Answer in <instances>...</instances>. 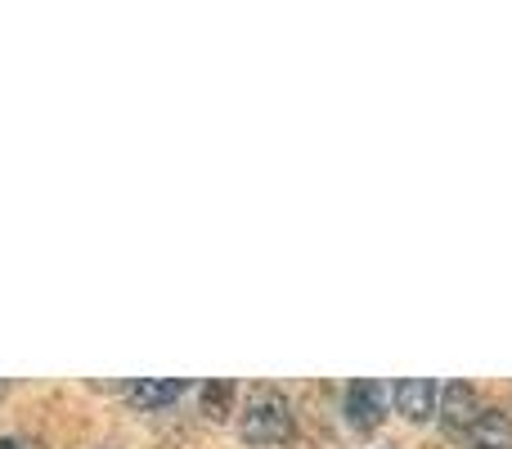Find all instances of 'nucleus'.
Instances as JSON below:
<instances>
[{
  "label": "nucleus",
  "instance_id": "f257e3e1",
  "mask_svg": "<svg viewBox=\"0 0 512 449\" xmlns=\"http://www.w3.org/2000/svg\"><path fill=\"white\" fill-rule=\"evenodd\" d=\"M239 436L256 449L288 445L297 436V414H292L288 396L279 387H256L239 414Z\"/></svg>",
  "mask_w": 512,
  "mask_h": 449
},
{
  "label": "nucleus",
  "instance_id": "f03ea898",
  "mask_svg": "<svg viewBox=\"0 0 512 449\" xmlns=\"http://www.w3.org/2000/svg\"><path fill=\"white\" fill-rule=\"evenodd\" d=\"M441 409H436V418H441V432L445 436H472V427H477V418H481V396H477V387H468V382H450V387H441Z\"/></svg>",
  "mask_w": 512,
  "mask_h": 449
},
{
  "label": "nucleus",
  "instance_id": "7ed1b4c3",
  "mask_svg": "<svg viewBox=\"0 0 512 449\" xmlns=\"http://www.w3.org/2000/svg\"><path fill=\"white\" fill-rule=\"evenodd\" d=\"M342 414H346V423H351L355 432H373V427L387 418V391H382V382H373V378L346 382Z\"/></svg>",
  "mask_w": 512,
  "mask_h": 449
},
{
  "label": "nucleus",
  "instance_id": "20e7f679",
  "mask_svg": "<svg viewBox=\"0 0 512 449\" xmlns=\"http://www.w3.org/2000/svg\"><path fill=\"white\" fill-rule=\"evenodd\" d=\"M436 396H441V387H436L432 378H400L396 391H391L396 414L405 418V423H427V418L436 414Z\"/></svg>",
  "mask_w": 512,
  "mask_h": 449
},
{
  "label": "nucleus",
  "instance_id": "39448f33",
  "mask_svg": "<svg viewBox=\"0 0 512 449\" xmlns=\"http://www.w3.org/2000/svg\"><path fill=\"white\" fill-rule=\"evenodd\" d=\"M180 396H185V382L180 378H140L126 387V400H131L135 409H144V414H158V409L176 405Z\"/></svg>",
  "mask_w": 512,
  "mask_h": 449
},
{
  "label": "nucleus",
  "instance_id": "423d86ee",
  "mask_svg": "<svg viewBox=\"0 0 512 449\" xmlns=\"http://www.w3.org/2000/svg\"><path fill=\"white\" fill-rule=\"evenodd\" d=\"M468 441H472V449H512V418L504 409H481Z\"/></svg>",
  "mask_w": 512,
  "mask_h": 449
},
{
  "label": "nucleus",
  "instance_id": "0eeeda50",
  "mask_svg": "<svg viewBox=\"0 0 512 449\" xmlns=\"http://www.w3.org/2000/svg\"><path fill=\"white\" fill-rule=\"evenodd\" d=\"M234 396H239V387H234L230 378H216V382L198 387V405H203V414L212 418V423H225V418L234 414Z\"/></svg>",
  "mask_w": 512,
  "mask_h": 449
},
{
  "label": "nucleus",
  "instance_id": "6e6552de",
  "mask_svg": "<svg viewBox=\"0 0 512 449\" xmlns=\"http://www.w3.org/2000/svg\"><path fill=\"white\" fill-rule=\"evenodd\" d=\"M0 449H36L27 436H0Z\"/></svg>",
  "mask_w": 512,
  "mask_h": 449
},
{
  "label": "nucleus",
  "instance_id": "1a4fd4ad",
  "mask_svg": "<svg viewBox=\"0 0 512 449\" xmlns=\"http://www.w3.org/2000/svg\"><path fill=\"white\" fill-rule=\"evenodd\" d=\"M5 391H9V387H5V382H0V396H5Z\"/></svg>",
  "mask_w": 512,
  "mask_h": 449
},
{
  "label": "nucleus",
  "instance_id": "9d476101",
  "mask_svg": "<svg viewBox=\"0 0 512 449\" xmlns=\"http://www.w3.org/2000/svg\"><path fill=\"white\" fill-rule=\"evenodd\" d=\"M99 449H108V445H99Z\"/></svg>",
  "mask_w": 512,
  "mask_h": 449
},
{
  "label": "nucleus",
  "instance_id": "9b49d317",
  "mask_svg": "<svg viewBox=\"0 0 512 449\" xmlns=\"http://www.w3.org/2000/svg\"><path fill=\"white\" fill-rule=\"evenodd\" d=\"M382 449H387V445H382Z\"/></svg>",
  "mask_w": 512,
  "mask_h": 449
}]
</instances>
